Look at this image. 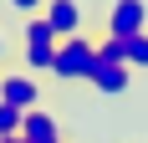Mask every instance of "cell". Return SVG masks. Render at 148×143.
<instances>
[{
    "mask_svg": "<svg viewBox=\"0 0 148 143\" xmlns=\"http://www.w3.org/2000/svg\"><path fill=\"white\" fill-rule=\"evenodd\" d=\"M10 10L31 21V15H41V10H46V0H10Z\"/></svg>",
    "mask_w": 148,
    "mask_h": 143,
    "instance_id": "cell-11",
    "label": "cell"
},
{
    "mask_svg": "<svg viewBox=\"0 0 148 143\" xmlns=\"http://www.w3.org/2000/svg\"><path fill=\"white\" fill-rule=\"evenodd\" d=\"M123 61H128L133 72H148V31L133 36V41H123Z\"/></svg>",
    "mask_w": 148,
    "mask_h": 143,
    "instance_id": "cell-8",
    "label": "cell"
},
{
    "mask_svg": "<svg viewBox=\"0 0 148 143\" xmlns=\"http://www.w3.org/2000/svg\"><path fill=\"white\" fill-rule=\"evenodd\" d=\"M21 138L26 143H61V123L46 113V107H31L26 123H21Z\"/></svg>",
    "mask_w": 148,
    "mask_h": 143,
    "instance_id": "cell-7",
    "label": "cell"
},
{
    "mask_svg": "<svg viewBox=\"0 0 148 143\" xmlns=\"http://www.w3.org/2000/svg\"><path fill=\"white\" fill-rule=\"evenodd\" d=\"M97 56H102V61H123V41L102 36V41H97Z\"/></svg>",
    "mask_w": 148,
    "mask_h": 143,
    "instance_id": "cell-10",
    "label": "cell"
},
{
    "mask_svg": "<svg viewBox=\"0 0 148 143\" xmlns=\"http://www.w3.org/2000/svg\"><path fill=\"white\" fill-rule=\"evenodd\" d=\"M41 21L51 26V36H56V41H72V36H82V5H77V0H46Z\"/></svg>",
    "mask_w": 148,
    "mask_h": 143,
    "instance_id": "cell-5",
    "label": "cell"
},
{
    "mask_svg": "<svg viewBox=\"0 0 148 143\" xmlns=\"http://www.w3.org/2000/svg\"><path fill=\"white\" fill-rule=\"evenodd\" d=\"M0 61H5V36H0Z\"/></svg>",
    "mask_w": 148,
    "mask_h": 143,
    "instance_id": "cell-12",
    "label": "cell"
},
{
    "mask_svg": "<svg viewBox=\"0 0 148 143\" xmlns=\"http://www.w3.org/2000/svg\"><path fill=\"white\" fill-rule=\"evenodd\" d=\"M21 123H26V113H15V107L0 102V138H21Z\"/></svg>",
    "mask_w": 148,
    "mask_h": 143,
    "instance_id": "cell-9",
    "label": "cell"
},
{
    "mask_svg": "<svg viewBox=\"0 0 148 143\" xmlns=\"http://www.w3.org/2000/svg\"><path fill=\"white\" fill-rule=\"evenodd\" d=\"M0 143H26V138H0Z\"/></svg>",
    "mask_w": 148,
    "mask_h": 143,
    "instance_id": "cell-13",
    "label": "cell"
},
{
    "mask_svg": "<svg viewBox=\"0 0 148 143\" xmlns=\"http://www.w3.org/2000/svg\"><path fill=\"white\" fill-rule=\"evenodd\" d=\"M102 97H118V92H128V82H133V67L128 61H102L97 56V67H92V77H87Z\"/></svg>",
    "mask_w": 148,
    "mask_h": 143,
    "instance_id": "cell-6",
    "label": "cell"
},
{
    "mask_svg": "<svg viewBox=\"0 0 148 143\" xmlns=\"http://www.w3.org/2000/svg\"><path fill=\"white\" fill-rule=\"evenodd\" d=\"M148 31V0H112L107 5V21H102V36L112 41H133Z\"/></svg>",
    "mask_w": 148,
    "mask_h": 143,
    "instance_id": "cell-3",
    "label": "cell"
},
{
    "mask_svg": "<svg viewBox=\"0 0 148 143\" xmlns=\"http://www.w3.org/2000/svg\"><path fill=\"white\" fill-rule=\"evenodd\" d=\"M92 67H97V41L72 36V41H61L51 77H56V82H87V77H92Z\"/></svg>",
    "mask_w": 148,
    "mask_h": 143,
    "instance_id": "cell-2",
    "label": "cell"
},
{
    "mask_svg": "<svg viewBox=\"0 0 148 143\" xmlns=\"http://www.w3.org/2000/svg\"><path fill=\"white\" fill-rule=\"evenodd\" d=\"M21 51H26V72L36 77V72H51V67H56L61 41L51 36V26H46L41 15H31V21H26V31H21Z\"/></svg>",
    "mask_w": 148,
    "mask_h": 143,
    "instance_id": "cell-1",
    "label": "cell"
},
{
    "mask_svg": "<svg viewBox=\"0 0 148 143\" xmlns=\"http://www.w3.org/2000/svg\"><path fill=\"white\" fill-rule=\"evenodd\" d=\"M0 102H5V107H15V113H31V107L41 102L36 77H31L26 67H21V72H0Z\"/></svg>",
    "mask_w": 148,
    "mask_h": 143,
    "instance_id": "cell-4",
    "label": "cell"
}]
</instances>
